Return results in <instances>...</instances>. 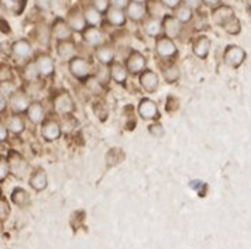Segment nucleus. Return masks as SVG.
Returning <instances> with one entry per match:
<instances>
[{
    "instance_id": "obj_25",
    "label": "nucleus",
    "mask_w": 251,
    "mask_h": 249,
    "mask_svg": "<svg viewBox=\"0 0 251 249\" xmlns=\"http://www.w3.org/2000/svg\"><path fill=\"white\" fill-rule=\"evenodd\" d=\"M4 125H6L7 131H10V133L16 134V136L22 134L25 130V123H24L23 117L20 114H12L10 117H7Z\"/></svg>"
},
{
    "instance_id": "obj_38",
    "label": "nucleus",
    "mask_w": 251,
    "mask_h": 249,
    "mask_svg": "<svg viewBox=\"0 0 251 249\" xmlns=\"http://www.w3.org/2000/svg\"><path fill=\"white\" fill-rule=\"evenodd\" d=\"M86 80H88V83H86L88 85V89L93 91L95 94H98V93L102 91V85H100V82L96 79L95 76H89Z\"/></svg>"
},
{
    "instance_id": "obj_30",
    "label": "nucleus",
    "mask_w": 251,
    "mask_h": 249,
    "mask_svg": "<svg viewBox=\"0 0 251 249\" xmlns=\"http://www.w3.org/2000/svg\"><path fill=\"white\" fill-rule=\"evenodd\" d=\"M10 199H12V203L19 205V207H24V205H27L28 202H30V196H28V193L25 192L23 187L13 189Z\"/></svg>"
},
{
    "instance_id": "obj_23",
    "label": "nucleus",
    "mask_w": 251,
    "mask_h": 249,
    "mask_svg": "<svg viewBox=\"0 0 251 249\" xmlns=\"http://www.w3.org/2000/svg\"><path fill=\"white\" fill-rule=\"evenodd\" d=\"M57 54L59 58L62 59H72L76 57V45L72 40H67V41H58L57 44Z\"/></svg>"
},
{
    "instance_id": "obj_20",
    "label": "nucleus",
    "mask_w": 251,
    "mask_h": 249,
    "mask_svg": "<svg viewBox=\"0 0 251 249\" xmlns=\"http://www.w3.org/2000/svg\"><path fill=\"white\" fill-rule=\"evenodd\" d=\"M126 17H128L130 20L133 22H141L144 20L146 14H147V7L144 4H140V3H134V1H130L126 7Z\"/></svg>"
},
{
    "instance_id": "obj_46",
    "label": "nucleus",
    "mask_w": 251,
    "mask_h": 249,
    "mask_svg": "<svg viewBox=\"0 0 251 249\" xmlns=\"http://www.w3.org/2000/svg\"><path fill=\"white\" fill-rule=\"evenodd\" d=\"M109 3L112 4V7H116V9L123 10V9L127 7V4L130 3V0H109Z\"/></svg>"
},
{
    "instance_id": "obj_42",
    "label": "nucleus",
    "mask_w": 251,
    "mask_h": 249,
    "mask_svg": "<svg viewBox=\"0 0 251 249\" xmlns=\"http://www.w3.org/2000/svg\"><path fill=\"white\" fill-rule=\"evenodd\" d=\"M35 7L41 12H47L52 6V0H34Z\"/></svg>"
},
{
    "instance_id": "obj_8",
    "label": "nucleus",
    "mask_w": 251,
    "mask_h": 249,
    "mask_svg": "<svg viewBox=\"0 0 251 249\" xmlns=\"http://www.w3.org/2000/svg\"><path fill=\"white\" fill-rule=\"evenodd\" d=\"M161 25H162V31L165 37L168 38H178L181 35V31H182V23L178 22L174 16L168 14V16H164L162 20H161Z\"/></svg>"
},
{
    "instance_id": "obj_4",
    "label": "nucleus",
    "mask_w": 251,
    "mask_h": 249,
    "mask_svg": "<svg viewBox=\"0 0 251 249\" xmlns=\"http://www.w3.org/2000/svg\"><path fill=\"white\" fill-rule=\"evenodd\" d=\"M246 58H247L246 51L239 45H227V48L225 49V54H223L225 64L234 69L241 67V64L246 61Z\"/></svg>"
},
{
    "instance_id": "obj_1",
    "label": "nucleus",
    "mask_w": 251,
    "mask_h": 249,
    "mask_svg": "<svg viewBox=\"0 0 251 249\" xmlns=\"http://www.w3.org/2000/svg\"><path fill=\"white\" fill-rule=\"evenodd\" d=\"M6 158H7L9 169H10V173H12L13 176H16L17 179H24L28 175L30 165H28L27 159H24L23 155H20V152L10 151Z\"/></svg>"
},
{
    "instance_id": "obj_27",
    "label": "nucleus",
    "mask_w": 251,
    "mask_h": 249,
    "mask_svg": "<svg viewBox=\"0 0 251 249\" xmlns=\"http://www.w3.org/2000/svg\"><path fill=\"white\" fill-rule=\"evenodd\" d=\"M83 19L86 25H92V27H99L103 22L102 13H99L96 9H93L92 6H86L83 9Z\"/></svg>"
},
{
    "instance_id": "obj_24",
    "label": "nucleus",
    "mask_w": 251,
    "mask_h": 249,
    "mask_svg": "<svg viewBox=\"0 0 251 249\" xmlns=\"http://www.w3.org/2000/svg\"><path fill=\"white\" fill-rule=\"evenodd\" d=\"M12 54L17 59H24L31 54V44L28 40H17L16 43H13Z\"/></svg>"
},
{
    "instance_id": "obj_31",
    "label": "nucleus",
    "mask_w": 251,
    "mask_h": 249,
    "mask_svg": "<svg viewBox=\"0 0 251 249\" xmlns=\"http://www.w3.org/2000/svg\"><path fill=\"white\" fill-rule=\"evenodd\" d=\"M23 78L24 80L31 82V83L37 82V79L40 78V73H38V70H37L34 61H30V62L25 64V67L23 68Z\"/></svg>"
},
{
    "instance_id": "obj_11",
    "label": "nucleus",
    "mask_w": 251,
    "mask_h": 249,
    "mask_svg": "<svg viewBox=\"0 0 251 249\" xmlns=\"http://www.w3.org/2000/svg\"><path fill=\"white\" fill-rule=\"evenodd\" d=\"M155 51L157 54L162 58H172L176 55L178 49H176V45L174 43V40L165 37V35H160L157 38V43H155Z\"/></svg>"
},
{
    "instance_id": "obj_43",
    "label": "nucleus",
    "mask_w": 251,
    "mask_h": 249,
    "mask_svg": "<svg viewBox=\"0 0 251 249\" xmlns=\"http://www.w3.org/2000/svg\"><path fill=\"white\" fill-rule=\"evenodd\" d=\"M6 80H12V70L9 67L1 65L0 67V82H6Z\"/></svg>"
},
{
    "instance_id": "obj_32",
    "label": "nucleus",
    "mask_w": 251,
    "mask_h": 249,
    "mask_svg": "<svg viewBox=\"0 0 251 249\" xmlns=\"http://www.w3.org/2000/svg\"><path fill=\"white\" fill-rule=\"evenodd\" d=\"M192 16H194V10H191V9L186 7L185 4H179V6L175 9V14H174V17H175L178 22H181L182 24L191 22V20H192Z\"/></svg>"
},
{
    "instance_id": "obj_10",
    "label": "nucleus",
    "mask_w": 251,
    "mask_h": 249,
    "mask_svg": "<svg viewBox=\"0 0 251 249\" xmlns=\"http://www.w3.org/2000/svg\"><path fill=\"white\" fill-rule=\"evenodd\" d=\"M138 82H140V86H141L143 91H149V93H154V91H157L158 85H160V78H158V75L154 70L144 69L140 73V76H138Z\"/></svg>"
},
{
    "instance_id": "obj_28",
    "label": "nucleus",
    "mask_w": 251,
    "mask_h": 249,
    "mask_svg": "<svg viewBox=\"0 0 251 249\" xmlns=\"http://www.w3.org/2000/svg\"><path fill=\"white\" fill-rule=\"evenodd\" d=\"M106 17H107V22L114 27H123L127 20L125 12L116 7H109L106 12Z\"/></svg>"
},
{
    "instance_id": "obj_5",
    "label": "nucleus",
    "mask_w": 251,
    "mask_h": 249,
    "mask_svg": "<svg viewBox=\"0 0 251 249\" xmlns=\"http://www.w3.org/2000/svg\"><path fill=\"white\" fill-rule=\"evenodd\" d=\"M125 67L128 73L138 75V73H141L146 69V67H147V58L144 57L141 52H138V51H131L128 54L127 59H126Z\"/></svg>"
},
{
    "instance_id": "obj_33",
    "label": "nucleus",
    "mask_w": 251,
    "mask_h": 249,
    "mask_svg": "<svg viewBox=\"0 0 251 249\" xmlns=\"http://www.w3.org/2000/svg\"><path fill=\"white\" fill-rule=\"evenodd\" d=\"M162 75H164V79H165V82H168V83H175L176 80L179 79V76H181L179 67H178V65H175V64H172V65H170L168 68L162 69Z\"/></svg>"
},
{
    "instance_id": "obj_2",
    "label": "nucleus",
    "mask_w": 251,
    "mask_h": 249,
    "mask_svg": "<svg viewBox=\"0 0 251 249\" xmlns=\"http://www.w3.org/2000/svg\"><path fill=\"white\" fill-rule=\"evenodd\" d=\"M68 69L71 75L79 80H86L89 76H92L93 72L91 62L80 57H74L72 59H69Z\"/></svg>"
},
{
    "instance_id": "obj_12",
    "label": "nucleus",
    "mask_w": 251,
    "mask_h": 249,
    "mask_svg": "<svg viewBox=\"0 0 251 249\" xmlns=\"http://www.w3.org/2000/svg\"><path fill=\"white\" fill-rule=\"evenodd\" d=\"M69 28L72 30V33H82L85 28H86V23H85V19H83V14L79 10L78 6H74L71 10L68 12V16H67V20Z\"/></svg>"
},
{
    "instance_id": "obj_19",
    "label": "nucleus",
    "mask_w": 251,
    "mask_h": 249,
    "mask_svg": "<svg viewBox=\"0 0 251 249\" xmlns=\"http://www.w3.org/2000/svg\"><path fill=\"white\" fill-rule=\"evenodd\" d=\"M27 6V0H0V7L12 16L23 14Z\"/></svg>"
},
{
    "instance_id": "obj_37",
    "label": "nucleus",
    "mask_w": 251,
    "mask_h": 249,
    "mask_svg": "<svg viewBox=\"0 0 251 249\" xmlns=\"http://www.w3.org/2000/svg\"><path fill=\"white\" fill-rule=\"evenodd\" d=\"M149 133L152 136H155V138H161L165 134V130H164V127H162L161 123H152L151 125H149Z\"/></svg>"
},
{
    "instance_id": "obj_3",
    "label": "nucleus",
    "mask_w": 251,
    "mask_h": 249,
    "mask_svg": "<svg viewBox=\"0 0 251 249\" xmlns=\"http://www.w3.org/2000/svg\"><path fill=\"white\" fill-rule=\"evenodd\" d=\"M54 110L61 115H68L75 112V103L68 91H58L52 99Z\"/></svg>"
},
{
    "instance_id": "obj_29",
    "label": "nucleus",
    "mask_w": 251,
    "mask_h": 249,
    "mask_svg": "<svg viewBox=\"0 0 251 249\" xmlns=\"http://www.w3.org/2000/svg\"><path fill=\"white\" fill-rule=\"evenodd\" d=\"M144 31L150 35V37H160L162 33V25H161V20L158 17H150L147 22L143 24Z\"/></svg>"
},
{
    "instance_id": "obj_34",
    "label": "nucleus",
    "mask_w": 251,
    "mask_h": 249,
    "mask_svg": "<svg viewBox=\"0 0 251 249\" xmlns=\"http://www.w3.org/2000/svg\"><path fill=\"white\" fill-rule=\"evenodd\" d=\"M223 30H225L227 34H231V35L239 34L240 31H241V23H240L239 19L234 16V17H231L227 23L223 25Z\"/></svg>"
},
{
    "instance_id": "obj_36",
    "label": "nucleus",
    "mask_w": 251,
    "mask_h": 249,
    "mask_svg": "<svg viewBox=\"0 0 251 249\" xmlns=\"http://www.w3.org/2000/svg\"><path fill=\"white\" fill-rule=\"evenodd\" d=\"M10 175V169H9V162L4 155H0V181H3L7 176Z\"/></svg>"
},
{
    "instance_id": "obj_15",
    "label": "nucleus",
    "mask_w": 251,
    "mask_h": 249,
    "mask_svg": "<svg viewBox=\"0 0 251 249\" xmlns=\"http://www.w3.org/2000/svg\"><path fill=\"white\" fill-rule=\"evenodd\" d=\"M61 134H62L61 125L58 124L57 121H54V120H48V121L43 123V125H41V136L48 142H54V141L59 139Z\"/></svg>"
},
{
    "instance_id": "obj_41",
    "label": "nucleus",
    "mask_w": 251,
    "mask_h": 249,
    "mask_svg": "<svg viewBox=\"0 0 251 249\" xmlns=\"http://www.w3.org/2000/svg\"><path fill=\"white\" fill-rule=\"evenodd\" d=\"M50 30H48V27L46 25H40V28H38V40H40V43L41 44H48V40H50Z\"/></svg>"
},
{
    "instance_id": "obj_22",
    "label": "nucleus",
    "mask_w": 251,
    "mask_h": 249,
    "mask_svg": "<svg viewBox=\"0 0 251 249\" xmlns=\"http://www.w3.org/2000/svg\"><path fill=\"white\" fill-rule=\"evenodd\" d=\"M109 73L112 76V79L119 83V85H125L126 80L128 78V72L126 67L122 62H112L110 64V69H109Z\"/></svg>"
},
{
    "instance_id": "obj_6",
    "label": "nucleus",
    "mask_w": 251,
    "mask_h": 249,
    "mask_svg": "<svg viewBox=\"0 0 251 249\" xmlns=\"http://www.w3.org/2000/svg\"><path fill=\"white\" fill-rule=\"evenodd\" d=\"M137 110L138 114H140V117H141L143 120H146V121L155 120V118H158V115H160L157 103L154 102V100H151V99H147V97H144V99L140 100Z\"/></svg>"
},
{
    "instance_id": "obj_40",
    "label": "nucleus",
    "mask_w": 251,
    "mask_h": 249,
    "mask_svg": "<svg viewBox=\"0 0 251 249\" xmlns=\"http://www.w3.org/2000/svg\"><path fill=\"white\" fill-rule=\"evenodd\" d=\"M9 214H10V205L4 199H0V221H6Z\"/></svg>"
},
{
    "instance_id": "obj_18",
    "label": "nucleus",
    "mask_w": 251,
    "mask_h": 249,
    "mask_svg": "<svg viewBox=\"0 0 251 249\" xmlns=\"http://www.w3.org/2000/svg\"><path fill=\"white\" fill-rule=\"evenodd\" d=\"M28 184L31 186V189H34L35 192H43L46 190L48 186V178L44 169H37L31 173L30 179H28Z\"/></svg>"
},
{
    "instance_id": "obj_48",
    "label": "nucleus",
    "mask_w": 251,
    "mask_h": 249,
    "mask_svg": "<svg viewBox=\"0 0 251 249\" xmlns=\"http://www.w3.org/2000/svg\"><path fill=\"white\" fill-rule=\"evenodd\" d=\"M9 106V102H7V97H4L1 93H0V113H4L6 109Z\"/></svg>"
},
{
    "instance_id": "obj_16",
    "label": "nucleus",
    "mask_w": 251,
    "mask_h": 249,
    "mask_svg": "<svg viewBox=\"0 0 251 249\" xmlns=\"http://www.w3.org/2000/svg\"><path fill=\"white\" fill-rule=\"evenodd\" d=\"M82 38L85 43L93 46L103 45V41H104V35L99 30V27H92V25H86V28L82 31Z\"/></svg>"
},
{
    "instance_id": "obj_49",
    "label": "nucleus",
    "mask_w": 251,
    "mask_h": 249,
    "mask_svg": "<svg viewBox=\"0 0 251 249\" xmlns=\"http://www.w3.org/2000/svg\"><path fill=\"white\" fill-rule=\"evenodd\" d=\"M220 1L222 0H202V3L207 7H210V9H215L217 6H220Z\"/></svg>"
},
{
    "instance_id": "obj_26",
    "label": "nucleus",
    "mask_w": 251,
    "mask_h": 249,
    "mask_svg": "<svg viewBox=\"0 0 251 249\" xmlns=\"http://www.w3.org/2000/svg\"><path fill=\"white\" fill-rule=\"evenodd\" d=\"M95 57L102 65H110L114 62V49L110 45H99L96 48Z\"/></svg>"
},
{
    "instance_id": "obj_50",
    "label": "nucleus",
    "mask_w": 251,
    "mask_h": 249,
    "mask_svg": "<svg viewBox=\"0 0 251 249\" xmlns=\"http://www.w3.org/2000/svg\"><path fill=\"white\" fill-rule=\"evenodd\" d=\"M130 1H134V3H140V4H144L147 0H130Z\"/></svg>"
},
{
    "instance_id": "obj_47",
    "label": "nucleus",
    "mask_w": 251,
    "mask_h": 249,
    "mask_svg": "<svg viewBox=\"0 0 251 249\" xmlns=\"http://www.w3.org/2000/svg\"><path fill=\"white\" fill-rule=\"evenodd\" d=\"M7 136H9V131L6 128V125H4V123L0 121V142H4L7 139Z\"/></svg>"
},
{
    "instance_id": "obj_17",
    "label": "nucleus",
    "mask_w": 251,
    "mask_h": 249,
    "mask_svg": "<svg viewBox=\"0 0 251 249\" xmlns=\"http://www.w3.org/2000/svg\"><path fill=\"white\" fill-rule=\"evenodd\" d=\"M25 114H27V118L33 124H41L46 117V110L40 102H31L25 110Z\"/></svg>"
},
{
    "instance_id": "obj_14",
    "label": "nucleus",
    "mask_w": 251,
    "mask_h": 249,
    "mask_svg": "<svg viewBox=\"0 0 251 249\" xmlns=\"http://www.w3.org/2000/svg\"><path fill=\"white\" fill-rule=\"evenodd\" d=\"M234 16H236V14H234L233 7H230L227 4H222V6L215 7V10L212 12V22L216 24V25L223 27V25L227 23L231 17H234Z\"/></svg>"
},
{
    "instance_id": "obj_21",
    "label": "nucleus",
    "mask_w": 251,
    "mask_h": 249,
    "mask_svg": "<svg viewBox=\"0 0 251 249\" xmlns=\"http://www.w3.org/2000/svg\"><path fill=\"white\" fill-rule=\"evenodd\" d=\"M210 45H212V43L206 35H199L192 44L194 54L201 59H206L209 55V51H210Z\"/></svg>"
},
{
    "instance_id": "obj_45",
    "label": "nucleus",
    "mask_w": 251,
    "mask_h": 249,
    "mask_svg": "<svg viewBox=\"0 0 251 249\" xmlns=\"http://www.w3.org/2000/svg\"><path fill=\"white\" fill-rule=\"evenodd\" d=\"M181 1H183V4L191 10H198L202 4V0H181Z\"/></svg>"
},
{
    "instance_id": "obj_39",
    "label": "nucleus",
    "mask_w": 251,
    "mask_h": 249,
    "mask_svg": "<svg viewBox=\"0 0 251 249\" xmlns=\"http://www.w3.org/2000/svg\"><path fill=\"white\" fill-rule=\"evenodd\" d=\"M92 1V7L93 9H96L99 13H106L107 12V9H109V6H110V3H109V0H91Z\"/></svg>"
},
{
    "instance_id": "obj_7",
    "label": "nucleus",
    "mask_w": 251,
    "mask_h": 249,
    "mask_svg": "<svg viewBox=\"0 0 251 249\" xmlns=\"http://www.w3.org/2000/svg\"><path fill=\"white\" fill-rule=\"evenodd\" d=\"M50 34L57 41H67V40H71V37H72V30L69 28L65 19L57 17L50 28Z\"/></svg>"
},
{
    "instance_id": "obj_9",
    "label": "nucleus",
    "mask_w": 251,
    "mask_h": 249,
    "mask_svg": "<svg viewBox=\"0 0 251 249\" xmlns=\"http://www.w3.org/2000/svg\"><path fill=\"white\" fill-rule=\"evenodd\" d=\"M9 104L12 109L13 114H22L25 113L27 107L30 106V97L27 96V93H24L22 91H16L12 96L9 97Z\"/></svg>"
},
{
    "instance_id": "obj_13",
    "label": "nucleus",
    "mask_w": 251,
    "mask_h": 249,
    "mask_svg": "<svg viewBox=\"0 0 251 249\" xmlns=\"http://www.w3.org/2000/svg\"><path fill=\"white\" fill-rule=\"evenodd\" d=\"M35 67H37V70L40 73V78H48L54 73L55 70V64H54V59L47 55V54H40L35 58Z\"/></svg>"
},
{
    "instance_id": "obj_35",
    "label": "nucleus",
    "mask_w": 251,
    "mask_h": 249,
    "mask_svg": "<svg viewBox=\"0 0 251 249\" xmlns=\"http://www.w3.org/2000/svg\"><path fill=\"white\" fill-rule=\"evenodd\" d=\"M16 89V85L13 83V80H6V82H0V93L4 96V97H10Z\"/></svg>"
},
{
    "instance_id": "obj_44",
    "label": "nucleus",
    "mask_w": 251,
    "mask_h": 249,
    "mask_svg": "<svg viewBox=\"0 0 251 249\" xmlns=\"http://www.w3.org/2000/svg\"><path fill=\"white\" fill-rule=\"evenodd\" d=\"M161 4L167 9H171L175 10L179 4H181V0H161Z\"/></svg>"
}]
</instances>
